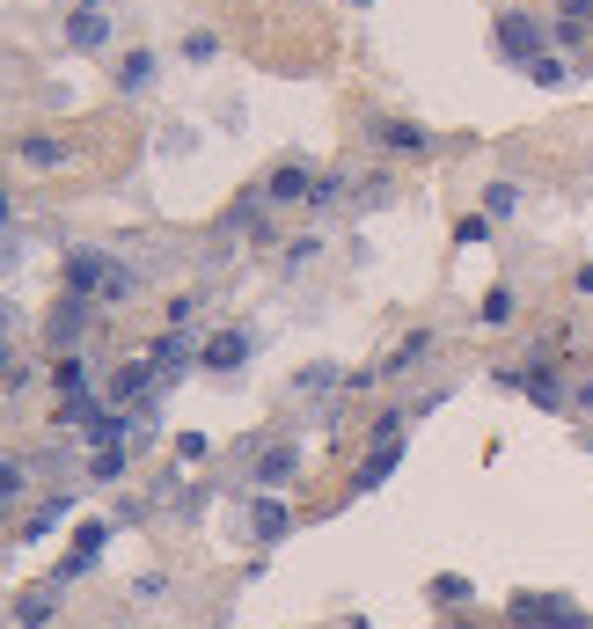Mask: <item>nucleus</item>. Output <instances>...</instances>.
Segmentation results:
<instances>
[{"label": "nucleus", "mask_w": 593, "mask_h": 629, "mask_svg": "<svg viewBox=\"0 0 593 629\" xmlns=\"http://www.w3.org/2000/svg\"><path fill=\"white\" fill-rule=\"evenodd\" d=\"M286 527H294V512H286L279 498H271V490H264L257 506H249V535H257V542H279Z\"/></svg>", "instance_id": "0eeeda50"}, {"label": "nucleus", "mask_w": 593, "mask_h": 629, "mask_svg": "<svg viewBox=\"0 0 593 629\" xmlns=\"http://www.w3.org/2000/svg\"><path fill=\"white\" fill-rule=\"evenodd\" d=\"M176 359H184V337L169 330V337H161V345H155V367H169V373H176Z\"/></svg>", "instance_id": "a878e982"}, {"label": "nucleus", "mask_w": 593, "mask_h": 629, "mask_svg": "<svg viewBox=\"0 0 593 629\" xmlns=\"http://www.w3.org/2000/svg\"><path fill=\"white\" fill-rule=\"evenodd\" d=\"M67 293H96V300H125L132 293V271H125L110 249H73L67 257Z\"/></svg>", "instance_id": "f257e3e1"}, {"label": "nucleus", "mask_w": 593, "mask_h": 629, "mask_svg": "<svg viewBox=\"0 0 593 629\" xmlns=\"http://www.w3.org/2000/svg\"><path fill=\"white\" fill-rule=\"evenodd\" d=\"M52 381H59V396H67V402H81L88 396V359H59Z\"/></svg>", "instance_id": "2eb2a0df"}, {"label": "nucleus", "mask_w": 593, "mask_h": 629, "mask_svg": "<svg viewBox=\"0 0 593 629\" xmlns=\"http://www.w3.org/2000/svg\"><path fill=\"white\" fill-rule=\"evenodd\" d=\"M337 198H345V176H315V191H308V206H337Z\"/></svg>", "instance_id": "6ab92c4d"}, {"label": "nucleus", "mask_w": 593, "mask_h": 629, "mask_svg": "<svg viewBox=\"0 0 593 629\" xmlns=\"http://www.w3.org/2000/svg\"><path fill=\"white\" fill-rule=\"evenodd\" d=\"M433 593H439V600H447V608H462V600H470V578H462V571H454V578H439V586H433Z\"/></svg>", "instance_id": "5701e85b"}, {"label": "nucleus", "mask_w": 593, "mask_h": 629, "mask_svg": "<svg viewBox=\"0 0 593 629\" xmlns=\"http://www.w3.org/2000/svg\"><path fill=\"white\" fill-rule=\"evenodd\" d=\"M155 52H125V67H118V88L125 96H147V88H155Z\"/></svg>", "instance_id": "1a4fd4ad"}, {"label": "nucleus", "mask_w": 593, "mask_h": 629, "mask_svg": "<svg viewBox=\"0 0 593 629\" xmlns=\"http://www.w3.org/2000/svg\"><path fill=\"white\" fill-rule=\"evenodd\" d=\"M67 154H73L67 140H22V161H30V169H59Z\"/></svg>", "instance_id": "dca6fc26"}, {"label": "nucleus", "mask_w": 593, "mask_h": 629, "mask_svg": "<svg viewBox=\"0 0 593 629\" xmlns=\"http://www.w3.org/2000/svg\"><path fill=\"white\" fill-rule=\"evenodd\" d=\"M59 425H73V432H88V447H118L125 432H132V418H118L110 402L81 396V402H59Z\"/></svg>", "instance_id": "f03ea898"}, {"label": "nucleus", "mask_w": 593, "mask_h": 629, "mask_svg": "<svg viewBox=\"0 0 593 629\" xmlns=\"http://www.w3.org/2000/svg\"><path fill=\"white\" fill-rule=\"evenodd\" d=\"M0 490H8V498H22V490H30V461H8V483H0Z\"/></svg>", "instance_id": "c85d7f7f"}, {"label": "nucleus", "mask_w": 593, "mask_h": 629, "mask_svg": "<svg viewBox=\"0 0 593 629\" xmlns=\"http://www.w3.org/2000/svg\"><path fill=\"white\" fill-rule=\"evenodd\" d=\"M527 73H535L542 88H557V81H564V59H550V52H542V59H535V67H527Z\"/></svg>", "instance_id": "393cba45"}, {"label": "nucleus", "mask_w": 593, "mask_h": 629, "mask_svg": "<svg viewBox=\"0 0 593 629\" xmlns=\"http://www.w3.org/2000/svg\"><path fill=\"white\" fill-rule=\"evenodd\" d=\"M579 293H593V263H586V271H579Z\"/></svg>", "instance_id": "c756f323"}, {"label": "nucleus", "mask_w": 593, "mask_h": 629, "mask_svg": "<svg viewBox=\"0 0 593 629\" xmlns=\"http://www.w3.org/2000/svg\"><path fill=\"white\" fill-rule=\"evenodd\" d=\"M88 314H96V308H88V300H81V293H67V308H59V314H52V345H73V337H81V330H88Z\"/></svg>", "instance_id": "9d476101"}, {"label": "nucleus", "mask_w": 593, "mask_h": 629, "mask_svg": "<svg viewBox=\"0 0 593 629\" xmlns=\"http://www.w3.org/2000/svg\"><path fill=\"white\" fill-rule=\"evenodd\" d=\"M103 542H110V527H103V520H81V527H73V557L59 563V578H81L88 563L103 557Z\"/></svg>", "instance_id": "39448f33"}, {"label": "nucleus", "mask_w": 593, "mask_h": 629, "mask_svg": "<svg viewBox=\"0 0 593 629\" xmlns=\"http://www.w3.org/2000/svg\"><path fill=\"white\" fill-rule=\"evenodd\" d=\"M213 52H220V44H213V37H206V30H191V37H184V59H198V67H206V59H213Z\"/></svg>", "instance_id": "b1692460"}, {"label": "nucleus", "mask_w": 593, "mask_h": 629, "mask_svg": "<svg viewBox=\"0 0 593 629\" xmlns=\"http://www.w3.org/2000/svg\"><path fill=\"white\" fill-rule=\"evenodd\" d=\"M513 308H521V293H513V286H491L476 314H484V322H513Z\"/></svg>", "instance_id": "f3484780"}, {"label": "nucleus", "mask_w": 593, "mask_h": 629, "mask_svg": "<svg viewBox=\"0 0 593 629\" xmlns=\"http://www.w3.org/2000/svg\"><path fill=\"white\" fill-rule=\"evenodd\" d=\"M147 373H155V359H125L118 373H110V396L118 402H132V396H147Z\"/></svg>", "instance_id": "9b49d317"}, {"label": "nucleus", "mask_w": 593, "mask_h": 629, "mask_svg": "<svg viewBox=\"0 0 593 629\" xmlns=\"http://www.w3.org/2000/svg\"><path fill=\"white\" fill-rule=\"evenodd\" d=\"M374 140L396 147V154H411V147H425V132H418L411 118H382V124H374Z\"/></svg>", "instance_id": "f8f14e48"}, {"label": "nucleus", "mask_w": 593, "mask_h": 629, "mask_svg": "<svg viewBox=\"0 0 593 629\" xmlns=\"http://www.w3.org/2000/svg\"><path fill=\"white\" fill-rule=\"evenodd\" d=\"M498 52H506V59H527V67H535V59H542V30H535L527 16H506V22H498Z\"/></svg>", "instance_id": "423d86ee"}, {"label": "nucleus", "mask_w": 593, "mask_h": 629, "mask_svg": "<svg viewBox=\"0 0 593 629\" xmlns=\"http://www.w3.org/2000/svg\"><path fill=\"white\" fill-rule=\"evenodd\" d=\"M308 191H315V183H308V169H294V161L264 176V198H271V206H294V198H308Z\"/></svg>", "instance_id": "6e6552de"}, {"label": "nucleus", "mask_w": 593, "mask_h": 629, "mask_svg": "<svg viewBox=\"0 0 593 629\" xmlns=\"http://www.w3.org/2000/svg\"><path fill=\"white\" fill-rule=\"evenodd\" d=\"M323 388H337V367H300V396H323Z\"/></svg>", "instance_id": "412c9836"}, {"label": "nucleus", "mask_w": 593, "mask_h": 629, "mask_svg": "<svg viewBox=\"0 0 593 629\" xmlns=\"http://www.w3.org/2000/svg\"><path fill=\"white\" fill-rule=\"evenodd\" d=\"M359 8H374V0H359Z\"/></svg>", "instance_id": "7c9ffc66"}, {"label": "nucleus", "mask_w": 593, "mask_h": 629, "mask_svg": "<svg viewBox=\"0 0 593 629\" xmlns=\"http://www.w3.org/2000/svg\"><path fill=\"white\" fill-rule=\"evenodd\" d=\"M16 8H30V0H16Z\"/></svg>", "instance_id": "2f4dec72"}, {"label": "nucleus", "mask_w": 593, "mask_h": 629, "mask_svg": "<svg viewBox=\"0 0 593 629\" xmlns=\"http://www.w3.org/2000/svg\"><path fill=\"white\" fill-rule=\"evenodd\" d=\"M118 469H125V447H103V455L88 461V476H96V483H110V476H118Z\"/></svg>", "instance_id": "aec40b11"}, {"label": "nucleus", "mask_w": 593, "mask_h": 629, "mask_svg": "<svg viewBox=\"0 0 593 629\" xmlns=\"http://www.w3.org/2000/svg\"><path fill=\"white\" fill-rule=\"evenodd\" d=\"M411 359H425V337H403L396 359H388V373H411Z\"/></svg>", "instance_id": "4be33fe9"}, {"label": "nucleus", "mask_w": 593, "mask_h": 629, "mask_svg": "<svg viewBox=\"0 0 593 629\" xmlns=\"http://www.w3.org/2000/svg\"><path fill=\"white\" fill-rule=\"evenodd\" d=\"M294 461H300L294 447H264V455H257V483H264V490L286 483V476H294Z\"/></svg>", "instance_id": "ddd939ff"}, {"label": "nucleus", "mask_w": 593, "mask_h": 629, "mask_svg": "<svg viewBox=\"0 0 593 629\" xmlns=\"http://www.w3.org/2000/svg\"><path fill=\"white\" fill-rule=\"evenodd\" d=\"M484 212L513 220V212H521V191H513V183H491V191H484Z\"/></svg>", "instance_id": "a211bd4d"}, {"label": "nucleus", "mask_w": 593, "mask_h": 629, "mask_svg": "<svg viewBox=\"0 0 593 629\" xmlns=\"http://www.w3.org/2000/svg\"><path fill=\"white\" fill-rule=\"evenodd\" d=\"M257 351V330H220V337H206V351H198V367H213V373H235Z\"/></svg>", "instance_id": "7ed1b4c3"}, {"label": "nucleus", "mask_w": 593, "mask_h": 629, "mask_svg": "<svg viewBox=\"0 0 593 629\" xmlns=\"http://www.w3.org/2000/svg\"><path fill=\"white\" fill-rule=\"evenodd\" d=\"M315 249H323V242H315V234H300V242H286V263L300 271V263H315Z\"/></svg>", "instance_id": "bb28decb"}, {"label": "nucleus", "mask_w": 593, "mask_h": 629, "mask_svg": "<svg viewBox=\"0 0 593 629\" xmlns=\"http://www.w3.org/2000/svg\"><path fill=\"white\" fill-rule=\"evenodd\" d=\"M67 44H73V52H103V44H110V16L96 8V0H81V8L67 16Z\"/></svg>", "instance_id": "20e7f679"}, {"label": "nucleus", "mask_w": 593, "mask_h": 629, "mask_svg": "<svg viewBox=\"0 0 593 629\" xmlns=\"http://www.w3.org/2000/svg\"><path fill=\"white\" fill-rule=\"evenodd\" d=\"M388 191H396V183H388V176H367V183H359V206H382Z\"/></svg>", "instance_id": "cd10ccee"}, {"label": "nucleus", "mask_w": 593, "mask_h": 629, "mask_svg": "<svg viewBox=\"0 0 593 629\" xmlns=\"http://www.w3.org/2000/svg\"><path fill=\"white\" fill-rule=\"evenodd\" d=\"M52 608H59L52 593H16V622L22 629H45V622H52Z\"/></svg>", "instance_id": "4468645a"}]
</instances>
